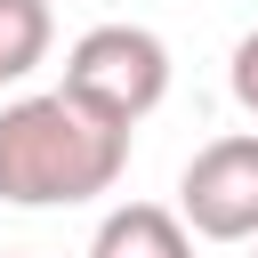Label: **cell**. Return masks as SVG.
<instances>
[{"mask_svg":"<svg viewBox=\"0 0 258 258\" xmlns=\"http://www.w3.org/2000/svg\"><path fill=\"white\" fill-rule=\"evenodd\" d=\"M48 40H56L48 0H0V89H8V81H24V73H40Z\"/></svg>","mask_w":258,"mask_h":258,"instance_id":"cell-5","label":"cell"},{"mask_svg":"<svg viewBox=\"0 0 258 258\" xmlns=\"http://www.w3.org/2000/svg\"><path fill=\"white\" fill-rule=\"evenodd\" d=\"M226 89H234V105L258 121V32L234 40V56H226Z\"/></svg>","mask_w":258,"mask_h":258,"instance_id":"cell-6","label":"cell"},{"mask_svg":"<svg viewBox=\"0 0 258 258\" xmlns=\"http://www.w3.org/2000/svg\"><path fill=\"white\" fill-rule=\"evenodd\" d=\"M64 89L81 105H97L105 121L137 129L161 97H169V40L145 24H89L64 48Z\"/></svg>","mask_w":258,"mask_h":258,"instance_id":"cell-2","label":"cell"},{"mask_svg":"<svg viewBox=\"0 0 258 258\" xmlns=\"http://www.w3.org/2000/svg\"><path fill=\"white\" fill-rule=\"evenodd\" d=\"M129 169V129L81 105L73 89H40L0 105V202L16 210H73L113 194Z\"/></svg>","mask_w":258,"mask_h":258,"instance_id":"cell-1","label":"cell"},{"mask_svg":"<svg viewBox=\"0 0 258 258\" xmlns=\"http://www.w3.org/2000/svg\"><path fill=\"white\" fill-rule=\"evenodd\" d=\"M250 258H258V242H250Z\"/></svg>","mask_w":258,"mask_h":258,"instance_id":"cell-7","label":"cell"},{"mask_svg":"<svg viewBox=\"0 0 258 258\" xmlns=\"http://www.w3.org/2000/svg\"><path fill=\"white\" fill-rule=\"evenodd\" d=\"M194 242H202V234H194L177 210H161V202H121V210H105L89 258H194Z\"/></svg>","mask_w":258,"mask_h":258,"instance_id":"cell-4","label":"cell"},{"mask_svg":"<svg viewBox=\"0 0 258 258\" xmlns=\"http://www.w3.org/2000/svg\"><path fill=\"white\" fill-rule=\"evenodd\" d=\"M177 218L202 242H258V129L210 137L177 177Z\"/></svg>","mask_w":258,"mask_h":258,"instance_id":"cell-3","label":"cell"}]
</instances>
